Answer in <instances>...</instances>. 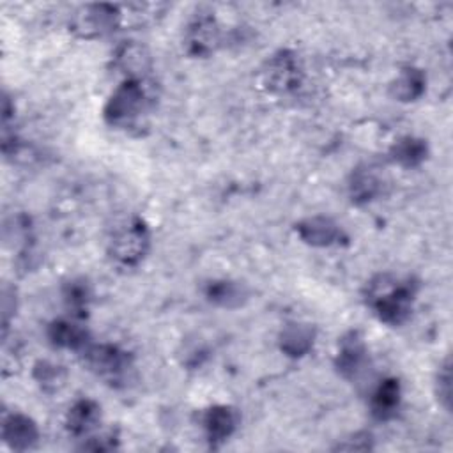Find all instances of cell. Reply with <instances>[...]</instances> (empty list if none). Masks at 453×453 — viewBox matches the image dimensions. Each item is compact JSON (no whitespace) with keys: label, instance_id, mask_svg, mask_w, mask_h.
<instances>
[{"label":"cell","instance_id":"52a82bcc","mask_svg":"<svg viewBox=\"0 0 453 453\" xmlns=\"http://www.w3.org/2000/svg\"><path fill=\"white\" fill-rule=\"evenodd\" d=\"M219 27L212 16H198L186 32V48L195 57H209L218 48Z\"/></svg>","mask_w":453,"mask_h":453},{"label":"cell","instance_id":"603a6c76","mask_svg":"<svg viewBox=\"0 0 453 453\" xmlns=\"http://www.w3.org/2000/svg\"><path fill=\"white\" fill-rule=\"evenodd\" d=\"M437 396H439V402L444 405V409L449 411V407H451V370H449V359H446L444 365L439 368Z\"/></svg>","mask_w":453,"mask_h":453},{"label":"cell","instance_id":"277c9868","mask_svg":"<svg viewBox=\"0 0 453 453\" xmlns=\"http://www.w3.org/2000/svg\"><path fill=\"white\" fill-rule=\"evenodd\" d=\"M81 352L88 370L115 386L119 382H124L127 379L129 370L133 368L131 356L126 350L119 349L117 345L88 343Z\"/></svg>","mask_w":453,"mask_h":453},{"label":"cell","instance_id":"7402d4cb","mask_svg":"<svg viewBox=\"0 0 453 453\" xmlns=\"http://www.w3.org/2000/svg\"><path fill=\"white\" fill-rule=\"evenodd\" d=\"M64 296H65V301H67L69 308L74 310V313L87 310L88 290H87V285L83 281H73L71 285H67Z\"/></svg>","mask_w":453,"mask_h":453},{"label":"cell","instance_id":"4fadbf2b","mask_svg":"<svg viewBox=\"0 0 453 453\" xmlns=\"http://www.w3.org/2000/svg\"><path fill=\"white\" fill-rule=\"evenodd\" d=\"M101 421V407L88 398L74 402L65 416V426L71 435L83 437L88 435Z\"/></svg>","mask_w":453,"mask_h":453},{"label":"cell","instance_id":"ba28073f","mask_svg":"<svg viewBox=\"0 0 453 453\" xmlns=\"http://www.w3.org/2000/svg\"><path fill=\"white\" fill-rule=\"evenodd\" d=\"M366 365V345L357 331L347 333L340 340L336 368L345 379L356 377Z\"/></svg>","mask_w":453,"mask_h":453},{"label":"cell","instance_id":"ffe728a7","mask_svg":"<svg viewBox=\"0 0 453 453\" xmlns=\"http://www.w3.org/2000/svg\"><path fill=\"white\" fill-rule=\"evenodd\" d=\"M380 191V180L368 170H357L352 175L350 196L356 203H366L373 200Z\"/></svg>","mask_w":453,"mask_h":453},{"label":"cell","instance_id":"6da1fadb","mask_svg":"<svg viewBox=\"0 0 453 453\" xmlns=\"http://www.w3.org/2000/svg\"><path fill=\"white\" fill-rule=\"evenodd\" d=\"M416 288L411 280L391 274L375 276L366 288V303L380 322L389 326L403 324L412 311Z\"/></svg>","mask_w":453,"mask_h":453},{"label":"cell","instance_id":"44dd1931","mask_svg":"<svg viewBox=\"0 0 453 453\" xmlns=\"http://www.w3.org/2000/svg\"><path fill=\"white\" fill-rule=\"evenodd\" d=\"M34 375H35V380L41 384V388L48 393L58 391L65 382V370L50 361H39L35 365Z\"/></svg>","mask_w":453,"mask_h":453},{"label":"cell","instance_id":"d6986e66","mask_svg":"<svg viewBox=\"0 0 453 453\" xmlns=\"http://www.w3.org/2000/svg\"><path fill=\"white\" fill-rule=\"evenodd\" d=\"M205 296L214 304H219L225 308H234L242 303L244 290L237 283H232V281H211Z\"/></svg>","mask_w":453,"mask_h":453},{"label":"cell","instance_id":"7a4b0ae2","mask_svg":"<svg viewBox=\"0 0 453 453\" xmlns=\"http://www.w3.org/2000/svg\"><path fill=\"white\" fill-rule=\"evenodd\" d=\"M149 106L143 80H124L104 106V120L119 129L134 127Z\"/></svg>","mask_w":453,"mask_h":453},{"label":"cell","instance_id":"8fae6325","mask_svg":"<svg viewBox=\"0 0 453 453\" xmlns=\"http://www.w3.org/2000/svg\"><path fill=\"white\" fill-rule=\"evenodd\" d=\"M2 437L12 449L25 451L37 442L39 430L30 418L23 414H11L4 419Z\"/></svg>","mask_w":453,"mask_h":453},{"label":"cell","instance_id":"e0dca14e","mask_svg":"<svg viewBox=\"0 0 453 453\" xmlns=\"http://www.w3.org/2000/svg\"><path fill=\"white\" fill-rule=\"evenodd\" d=\"M425 74L416 67H405L400 71L391 85V94L398 101H416L425 92Z\"/></svg>","mask_w":453,"mask_h":453},{"label":"cell","instance_id":"9a60e30c","mask_svg":"<svg viewBox=\"0 0 453 453\" xmlns=\"http://www.w3.org/2000/svg\"><path fill=\"white\" fill-rule=\"evenodd\" d=\"M48 338L55 347L73 350H83L90 343L88 333L81 326L69 320L51 322V326L48 327Z\"/></svg>","mask_w":453,"mask_h":453},{"label":"cell","instance_id":"ac0fdd59","mask_svg":"<svg viewBox=\"0 0 453 453\" xmlns=\"http://www.w3.org/2000/svg\"><path fill=\"white\" fill-rule=\"evenodd\" d=\"M389 154L395 163H398L405 168H412L425 161V157L428 154V147H426L425 140H421V138L403 136L391 147Z\"/></svg>","mask_w":453,"mask_h":453},{"label":"cell","instance_id":"5b68a950","mask_svg":"<svg viewBox=\"0 0 453 453\" xmlns=\"http://www.w3.org/2000/svg\"><path fill=\"white\" fill-rule=\"evenodd\" d=\"M119 18L120 14L113 5H106V4L85 5L74 14L71 21V28L80 37L92 39V37H99L111 32L117 27Z\"/></svg>","mask_w":453,"mask_h":453},{"label":"cell","instance_id":"30bf717a","mask_svg":"<svg viewBox=\"0 0 453 453\" xmlns=\"http://www.w3.org/2000/svg\"><path fill=\"white\" fill-rule=\"evenodd\" d=\"M400 400H402L400 382L393 377L380 380L370 398L372 416L379 421H388L395 418L400 407Z\"/></svg>","mask_w":453,"mask_h":453},{"label":"cell","instance_id":"8992f818","mask_svg":"<svg viewBox=\"0 0 453 453\" xmlns=\"http://www.w3.org/2000/svg\"><path fill=\"white\" fill-rule=\"evenodd\" d=\"M265 85L274 92H288L301 83V69L297 58L288 51L274 55L264 71Z\"/></svg>","mask_w":453,"mask_h":453},{"label":"cell","instance_id":"7c38bea8","mask_svg":"<svg viewBox=\"0 0 453 453\" xmlns=\"http://www.w3.org/2000/svg\"><path fill=\"white\" fill-rule=\"evenodd\" d=\"M115 64L127 80H143L152 65L149 51L136 42H124L115 53Z\"/></svg>","mask_w":453,"mask_h":453},{"label":"cell","instance_id":"3957f363","mask_svg":"<svg viewBox=\"0 0 453 453\" xmlns=\"http://www.w3.org/2000/svg\"><path fill=\"white\" fill-rule=\"evenodd\" d=\"M150 246V235L145 223L138 218L129 219L113 232L110 255L120 265H136L143 260Z\"/></svg>","mask_w":453,"mask_h":453},{"label":"cell","instance_id":"5bb4252c","mask_svg":"<svg viewBox=\"0 0 453 453\" xmlns=\"http://www.w3.org/2000/svg\"><path fill=\"white\" fill-rule=\"evenodd\" d=\"M297 232L301 239L311 246H331L342 237L340 226L324 216L306 218L297 225Z\"/></svg>","mask_w":453,"mask_h":453},{"label":"cell","instance_id":"2e32d148","mask_svg":"<svg viewBox=\"0 0 453 453\" xmlns=\"http://www.w3.org/2000/svg\"><path fill=\"white\" fill-rule=\"evenodd\" d=\"M313 338H315V333L308 324L294 322L281 331L280 345H281V350L287 352L288 356L299 357L311 349Z\"/></svg>","mask_w":453,"mask_h":453},{"label":"cell","instance_id":"9c48e42d","mask_svg":"<svg viewBox=\"0 0 453 453\" xmlns=\"http://www.w3.org/2000/svg\"><path fill=\"white\" fill-rule=\"evenodd\" d=\"M239 414L228 405H214L203 414V428L211 444L226 441L237 428Z\"/></svg>","mask_w":453,"mask_h":453}]
</instances>
